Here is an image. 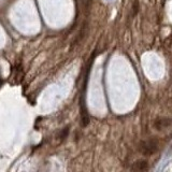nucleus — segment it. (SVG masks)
Returning <instances> with one entry per match:
<instances>
[{"label": "nucleus", "instance_id": "nucleus-1", "mask_svg": "<svg viewBox=\"0 0 172 172\" xmlns=\"http://www.w3.org/2000/svg\"><path fill=\"white\" fill-rule=\"evenodd\" d=\"M159 141L156 138H151L145 141H142L139 144V152L144 156H152L158 151Z\"/></svg>", "mask_w": 172, "mask_h": 172}, {"label": "nucleus", "instance_id": "nucleus-2", "mask_svg": "<svg viewBox=\"0 0 172 172\" xmlns=\"http://www.w3.org/2000/svg\"><path fill=\"white\" fill-rule=\"evenodd\" d=\"M171 125H172V120L170 117H157V118L154 120V123H153L154 128L156 130H158V131L167 129V128H169Z\"/></svg>", "mask_w": 172, "mask_h": 172}, {"label": "nucleus", "instance_id": "nucleus-3", "mask_svg": "<svg viewBox=\"0 0 172 172\" xmlns=\"http://www.w3.org/2000/svg\"><path fill=\"white\" fill-rule=\"evenodd\" d=\"M148 170V162L144 159H139L131 166L132 172H146Z\"/></svg>", "mask_w": 172, "mask_h": 172}, {"label": "nucleus", "instance_id": "nucleus-4", "mask_svg": "<svg viewBox=\"0 0 172 172\" xmlns=\"http://www.w3.org/2000/svg\"><path fill=\"white\" fill-rule=\"evenodd\" d=\"M139 0H134V3H132V15L136 16L138 14V11H139Z\"/></svg>", "mask_w": 172, "mask_h": 172}, {"label": "nucleus", "instance_id": "nucleus-5", "mask_svg": "<svg viewBox=\"0 0 172 172\" xmlns=\"http://www.w3.org/2000/svg\"><path fill=\"white\" fill-rule=\"evenodd\" d=\"M68 130H69V128H66L65 130H63V132H61V139L66 138V136L68 134Z\"/></svg>", "mask_w": 172, "mask_h": 172}, {"label": "nucleus", "instance_id": "nucleus-6", "mask_svg": "<svg viewBox=\"0 0 172 172\" xmlns=\"http://www.w3.org/2000/svg\"><path fill=\"white\" fill-rule=\"evenodd\" d=\"M91 0H86V4H85V9H86V10H89V8H91Z\"/></svg>", "mask_w": 172, "mask_h": 172}, {"label": "nucleus", "instance_id": "nucleus-7", "mask_svg": "<svg viewBox=\"0 0 172 172\" xmlns=\"http://www.w3.org/2000/svg\"><path fill=\"white\" fill-rule=\"evenodd\" d=\"M171 102H172V98H171Z\"/></svg>", "mask_w": 172, "mask_h": 172}]
</instances>
